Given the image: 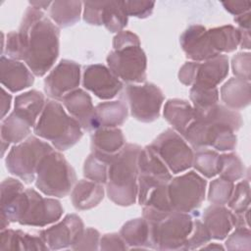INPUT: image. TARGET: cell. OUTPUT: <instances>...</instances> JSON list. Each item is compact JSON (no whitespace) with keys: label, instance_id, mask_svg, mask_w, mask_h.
<instances>
[{"label":"cell","instance_id":"42","mask_svg":"<svg viewBox=\"0 0 251 251\" xmlns=\"http://www.w3.org/2000/svg\"><path fill=\"white\" fill-rule=\"evenodd\" d=\"M226 248L228 250H250L251 232L248 226H238L226 240Z\"/></svg>","mask_w":251,"mask_h":251},{"label":"cell","instance_id":"35","mask_svg":"<svg viewBox=\"0 0 251 251\" xmlns=\"http://www.w3.org/2000/svg\"><path fill=\"white\" fill-rule=\"evenodd\" d=\"M113 156L114 155L108 156L96 152H91L83 165L84 176L89 180L101 184L106 183L108 179V168Z\"/></svg>","mask_w":251,"mask_h":251},{"label":"cell","instance_id":"26","mask_svg":"<svg viewBox=\"0 0 251 251\" xmlns=\"http://www.w3.org/2000/svg\"><path fill=\"white\" fill-rule=\"evenodd\" d=\"M138 176L170 182L172 174L150 145L141 148L138 156Z\"/></svg>","mask_w":251,"mask_h":251},{"label":"cell","instance_id":"54","mask_svg":"<svg viewBox=\"0 0 251 251\" xmlns=\"http://www.w3.org/2000/svg\"><path fill=\"white\" fill-rule=\"evenodd\" d=\"M208 244V243H207ZM201 249H224V247L217 243H209L208 245H204L201 247Z\"/></svg>","mask_w":251,"mask_h":251},{"label":"cell","instance_id":"40","mask_svg":"<svg viewBox=\"0 0 251 251\" xmlns=\"http://www.w3.org/2000/svg\"><path fill=\"white\" fill-rule=\"evenodd\" d=\"M233 188V182L226 180L223 177H219L212 180L208 191L209 202L217 205L226 204L232 194Z\"/></svg>","mask_w":251,"mask_h":251},{"label":"cell","instance_id":"52","mask_svg":"<svg viewBox=\"0 0 251 251\" xmlns=\"http://www.w3.org/2000/svg\"><path fill=\"white\" fill-rule=\"evenodd\" d=\"M240 33L239 45L242 49H250V29L238 28Z\"/></svg>","mask_w":251,"mask_h":251},{"label":"cell","instance_id":"48","mask_svg":"<svg viewBox=\"0 0 251 251\" xmlns=\"http://www.w3.org/2000/svg\"><path fill=\"white\" fill-rule=\"evenodd\" d=\"M199 62H186L178 72V79L184 85H193Z\"/></svg>","mask_w":251,"mask_h":251},{"label":"cell","instance_id":"14","mask_svg":"<svg viewBox=\"0 0 251 251\" xmlns=\"http://www.w3.org/2000/svg\"><path fill=\"white\" fill-rule=\"evenodd\" d=\"M84 230L83 222L75 214L67 215L61 222L39 231L49 250L72 247Z\"/></svg>","mask_w":251,"mask_h":251},{"label":"cell","instance_id":"23","mask_svg":"<svg viewBox=\"0 0 251 251\" xmlns=\"http://www.w3.org/2000/svg\"><path fill=\"white\" fill-rule=\"evenodd\" d=\"M164 117L181 136L195 118L193 106L182 99H169L164 107Z\"/></svg>","mask_w":251,"mask_h":251},{"label":"cell","instance_id":"3","mask_svg":"<svg viewBox=\"0 0 251 251\" xmlns=\"http://www.w3.org/2000/svg\"><path fill=\"white\" fill-rule=\"evenodd\" d=\"M64 209L59 200L41 196L32 188H26L11 202L1 206V230L10 223L22 226H45L60 220Z\"/></svg>","mask_w":251,"mask_h":251},{"label":"cell","instance_id":"50","mask_svg":"<svg viewBox=\"0 0 251 251\" xmlns=\"http://www.w3.org/2000/svg\"><path fill=\"white\" fill-rule=\"evenodd\" d=\"M1 119L3 120L6 116V114L9 112L10 108H11V101H12V96L11 94H9L8 92H6V90L4 88H2V94H1Z\"/></svg>","mask_w":251,"mask_h":251},{"label":"cell","instance_id":"30","mask_svg":"<svg viewBox=\"0 0 251 251\" xmlns=\"http://www.w3.org/2000/svg\"><path fill=\"white\" fill-rule=\"evenodd\" d=\"M96 115L100 127H117L127 119L128 109L123 101H108L99 103L96 107Z\"/></svg>","mask_w":251,"mask_h":251},{"label":"cell","instance_id":"13","mask_svg":"<svg viewBox=\"0 0 251 251\" xmlns=\"http://www.w3.org/2000/svg\"><path fill=\"white\" fill-rule=\"evenodd\" d=\"M80 82V65L71 60H61L44 79V91L53 100L62 98L77 88Z\"/></svg>","mask_w":251,"mask_h":251},{"label":"cell","instance_id":"25","mask_svg":"<svg viewBox=\"0 0 251 251\" xmlns=\"http://www.w3.org/2000/svg\"><path fill=\"white\" fill-rule=\"evenodd\" d=\"M90 138L92 152L108 156L115 155L126 145L124 133L118 127L97 128Z\"/></svg>","mask_w":251,"mask_h":251},{"label":"cell","instance_id":"2","mask_svg":"<svg viewBox=\"0 0 251 251\" xmlns=\"http://www.w3.org/2000/svg\"><path fill=\"white\" fill-rule=\"evenodd\" d=\"M195 118L182 137L194 149L211 146L219 151H231L236 147L237 131L243 122L241 115L225 105L216 104L195 110Z\"/></svg>","mask_w":251,"mask_h":251},{"label":"cell","instance_id":"33","mask_svg":"<svg viewBox=\"0 0 251 251\" xmlns=\"http://www.w3.org/2000/svg\"><path fill=\"white\" fill-rule=\"evenodd\" d=\"M212 45L218 54L234 51L240 42L238 28L233 25H222L208 29Z\"/></svg>","mask_w":251,"mask_h":251},{"label":"cell","instance_id":"19","mask_svg":"<svg viewBox=\"0 0 251 251\" xmlns=\"http://www.w3.org/2000/svg\"><path fill=\"white\" fill-rule=\"evenodd\" d=\"M203 224L211 238L223 240L235 227V214L224 205L212 204L204 211Z\"/></svg>","mask_w":251,"mask_h":251},{"label":"cell","instance_id":"43","mask_svg":"<svg viewBox=\"0 0 251 251\" xmlns=\"http://www.w3.org/2000/svg\"><path fill=\"white\" fill-rule=\"evenodd\" d=\"M123 5L127 16H132L138 19H145L152 14L155 2L143 0H130L123 1Z\"/></svg>","mask_w":251,"mask_h":251},{"label":"cell","instance_id":"45","mask_svg":"<svg viewBox=\"0 0 251 251\" xmlns=\"http://www.w3.org/2000/svg\"><path fill=\"white\" fill-rule=\"evenodd\" d=\"M100 244V233L93 227L85 228L79 238L71 247L74 250H97Z\"/></svg>","mask_w":251,"mask_h":251},{"label":"cell","instance_id":"31","mask_svg":"<svg viewBox=\"0 0 251 251\" xmlns=\"http://www.w3.org/2000/svg\"><path fill=\"white\" fill-rule=\"evenodd\" d=\"M169 183H156L138 187V203L143 207H151L162 211L173 210L169 199Z\"/></svg>","mask_w":251,"mask_h":251},{"label":"cell","instance_id":"22","mask_svg":"<svg viewBox=\"0 0 251 251\" xmlns=\"http://www.w3.org/2000/svg\"><path fill=\"white\" fill-rule=\"evenodd\" d=\"M0 250H49L43 239L20 229L5 228L0 234Z\"/></svg>","mask_w":251,"mask_h":251},{"label":"cell","instance_id":"5","mask_svg":"<svg viewBox=\"0 0 251 251\" xmlns=\"http://www.w3.org/2000/svg\"><path fill=\"white\" fill-rule=\"evenodd\" d=\"M140 151L139 145L127 143L110 161L106 192L109 199L119 206H130L136 201Z\"/></svg>","mask_w":251,"mask_h":251},{"label":"cell","instance_id":"4","mask_svg":"<svg viewBox=\"0 0 251 251\" xmlns=\"http://www.w3.org/2000/svg\"><path fill=\"white\" fill-rule=\"evenodd\" d=\"M142 215L148 224L149 248L184 250L193 227V217L189 213L143 207Z\"/></svg>","mask_w":251,"mask_h":251},{"label":"cell","instance_id":"16","mask_svg":"<svg viewBox=\"0 0 251 251\" xmlns=\"http://www.w3.org/2000/svg\"><path fill=\"white\" fill-rule=\"evenodd\" d=\"M179 43L186 58L193 62L207 61L220 55L212 45L208 29L201 25L187 27L180 35Z\"/></svg>","mask_w":251,"mask_h":251},{"label":"cell","instance_id":"21","mask_svg":"<svg viewBox=\"0 0 251 251\" xmlns=\"http://www.w3.org/2000/svg\"><path fill=\"white\" fill-rule=\"evenodd\" d=\"M104 198L103 184L86 179H80L72 190L71 199L76 210H89L96 207Z\"/></svg>","mask_w":251,"mask_h":251},{"label":"cell","instance_id":"11","mask_svg":"<svg viewBox=\"0 0 251 251\" xmlns=\"http://www.w3.org/2000/svg\"><path fill=\"white\" fill-rule=\"evenodd\" d=\"M207 181L194 171L174 177L168 184L169 199L173 210L195 212L205 199Z\"/></svg>","mask_w":251,"mask_h":251},{"label":"cell","instance_id":"28","mask_svg":"<svg viewBox=\"0 0 251 251\" xmlns=\"http://www.w3.org/2000/svg\"><path fill=\"white\" fill-rule=\"evenodd\" d=\"M31 127L32 126L25 119L14 112L4 118L1 124L2 156H4L10 143L22 142L30 133Z\"/></svg>","mask_w":251,"mask_h":251},{"label":"cell","instance_id":"51","mask_svg":"<svg viewBox=\"0 0 251 251\" xmlns=\"http://www.w3.org/2000/svg\"><path fill=\"white\" fill-rule=\"evenodd\" d=\"M250 21H251V13L247 12L239 16L234 17V22L238 25V28L250 29Z\"/></svg>","mask_w":251,"mask_h":251},{"label":"cell","instance_id":"17","mask_svg":"<svg viewBox=\"0 0 251 251\" xmlns=\"http://www.w3.org/2000/svg\"><path fill=\"white\" fill-rule=\"evenodd\" d=\"M61 101L71 116L79 123L82 129L92 131L99 128L95 107L86 91L76 88L65 95Z\"/></svg>","mask_w":251,"mask_h":251},{"label":"cell","instance_id":"6","mask_svg":"<svg viewBox=\"0 0 251 251\" xmlns=\"http://www.w3.org/2000/svg\"><path fill=\"white\" fill-rule=\"evenodd\" d=\"M34 133L52 143L59 151L75 146L82 137L79 123L69 116L57 100H48L33 127Z\"/></svg>","mask_w":251,"mask_h":251},{"label":"cell","instance_id":"49","mask_svg":"<svg viewBox=\"0 0 251 251\" xmlns=\"http://www.w3.org/2000/svg\"><path fill=\"white\" fill-rule=\"evenodd\" d=\"M224 8L234 16H239L244 13L250 12L251 2L250 1H226L222 2Z\"/></svg>","mask_w":251,"mask_h":251},{"label":"cell","instance_id":"9","mask_svg":"<svg viewBox=\"0 0 251 251\" xmlns=\"http://www.w3.org/2000/svg\"><path fill=\"white\" fill-rule=\"evenodd\" d=\"M53 150L49 143L36 136H29L11 148L5 159L6 168L25 183H31L35 179L40 161Z\"/></svg>","mask_w":251,"mask_h":251},{"label":"cell","instance_id":"20","mask_svg":"<svg viewBox=\"0 0 251 251\" xmlns=\"http://www.w3.org/2000/svg\"><path fill=\"white\" fill-rule=\"evenodd\" d=\"M228 74V58L219 55L210 60L199 63L193 85L216 88Z\"/></svg>","mask_w":251,"mask_h":251},{"label":"cell","instance_id":"39","mask_svg":"<svg viewBox=\"0 0 251 251\" xmlns=\"http://www.w3.org/2000/svg\"><path fill=\"white\" fill-rule=\"evenodd\" d=\"M190 100L195 110H202L218 104V88H207L198 85H192L190 89Z\"/></svg>","mask_w":251,"mask_h":251},{"label":"cell","instance_id":"8","mask_svg":"<svg viewBox=\"0 0 251 251\" xmlns=\"http://www.w3.org/2000/svg\"><path fill=\"white\" fill-rule=\"evenodd\" d=\"M34 180L43 194L62 198L73 190L76 175L64 155L53 150L40 161Z\"/></svg>","mask_w":251,"mask_h":251},{"label":"cell","instance_id":"44","mask_svg":"<svg viewBox=\"0 0 251 251\" xmlns=\"http://www.w3.org/2000/svg\"><path fill=\"white\" fill-rule=\"evenodd\" d=\"M250 64L251 54L249 52H239L234 55L231 59V68L235 77L249 81L251 69Z\"/></svg>","mask_w":251,"mask_h":251},{"label":"cell","instance_id":"24","mask_svg":"<svg viewBox=\"0 0 251 251\" xmlns=\"http://www.w3.org/2000/svg\"><path fill=\"white\" fill-rule=\"evenodd\" d=\"M221 98L226 107L241 110L250 104L251 84L242 78L231 77L221 87Z\"/></svg>","mask_w":251,"mask_h":251},{"label":"cell","instance_id":"41","mask_svg":"<svg viewBox=\"0 0 251 251\" xmlns=\"http://www.w3.org/2000/svg\"><path fill=\"white\" fill-rule=\"evenodd\" d=\"M211 239L212 238L210 236V233L204 226L203 222L197 218H193V227L191 233L186 240L184 250L201 248L202 246L206 245Z\"/></svg>","mask_w":251,"mask_h":251},{"label":"cell","instance_id":"53","mask_svg":"<svg viewBox=\"0 0 251 251\" xmlns=\"http://www.w3.org/2000/svg\"><path fill=\"white\" fill-rule=\"evenodd\" d=\"M52 2L51 1H30L29 2V5L36 8V9H43V10H46L49 6H51Z\"/></svg>","mask_w":251,"mask_h":251},{"label":"cell","instance_id":"7","mask_svg":"<svg viewBox=\"0 0 251 251\" xmlns=\"http://www.w3.org/2000/svg\"><path fill=\"white\" fill-rule=\"evenodd\" d=\"M114 50L107 56L110 71L126 82L141 83L146 79L147 58L139 39L123 38L113 41Z\"/></svg>","mask_w":251,"mask_h":251},{"label":"cell","instance_id":"10","mask_svg":"<svg viewBox=\"0 0 251 251\" xmlns=\"http://www.w3.org/2000/svg\"><path fill=\"white\" fill-rule=\"evenodd\" d=\"M121 99L134 119L142 123H152L160 117L164 95L157 85L147 82L140 85L127 84Z\"/></svg>","mask_w":251,"mask_h":251},{"label":"cell","instance_id":"46","mask_svg":"<svg viewBox=\"0 0 251 251\" xmlns=\"http://www.w3.org/2000/svg\"><path fill=\"white\" fill-rule=\"evenodd\" d=\"M83 4V21L92 25H101V9L102 1L82 2Z\"/></svg>","mask_w":251,"mask_h":251},{"label":"cell","instance_id":"27","mask_svg":"<svg viewBox=\"0 0 251 251\" xmlns=\"http://www.w3.org/2000/svg\"><path fill=\"white\" fill-rule=\"evenodd\" d=\"M44 95L35 89L24 92L15 98L14 113L25 119L34 127L38 116L42 113L45 106Z\"/></svg>","mask_w":251,"mask_h":251},{"label":"cell","instance_id":"34","mask_svg":"<svg viewBox=\"0 0 251 251\" xmlns=\"http://www.w3.org/2000/svg\"><path fill=\"white\" fill-rule=\"evenodd\" d=\"M126 15L123 1H102L101 25L110 32H120L127 25Z\"/></svg>","mask_w":251,"mask_h":251},{"label":"cell","instance_id":"37","mask_svg":"<svg viewBox=\"0 0 251 251\" xmlns=\"http://www.w3.org/2000/svg\"><path fill=\"white\" fill-rule=\"evenodd\" d=\"M245 168L235 153H225L220 155V177L229 181H235L243 177Z\"/></svg>","mask_w":251,"mask_h":251},{"label":"cell","instance_id":"36","mask_svg":"<svg viewBox=\"0 0 251 251\" xmlns=\"http://www.w3.org/2000/svg\"><path fill=\"white\" fill-rule=\"evenodd\" d=\"M192 166L205 177L212 178L220 172V155L207 147L195 149Z\"/></svg>","mask_w":251,"mask_h":251},{"label":"cell","instance_id":"38","mask_svg":"<svg viewBox=\"0 0 251 251\" xmlns=\"http://www.w3.org/2000/svg\"><path fill=\"white\" fill-rule=\"evenodd\" d=\"M234 214H242L250 204V184L247 179L239 181L233 188L232 194L226 203Z\"/></svg>","mask_w":251,"mask_h":251},{"label":"cell","instance_id":"12","mask_svg":"<svg viewBox=\"0 0 251 251\" xmlns=\"http://www.w3.org/2000/svg\"><path fill=\"white\" fill-rule=\"evenodd\" d=\"M150 146L173 174L185 172L192 167L194 153L191 147L172 128L160 133Z\"/></svg>","mask_w":251,"mask_h":251},{"label":"cell","instance_id":"32","mask_svg":"<svg viewBox=\"0 0 251 251\" xmlns=\"http://www.w3.org/2000/svg\"><path fill=\"white\" fill-rule=\"evenodd\" d=\"M82 5L80 1H54L50 6V18L60 27L74 25L79 21Z\"/></svg>","mask_w":251,"mask_h":251},{"label":"cell","instance_id":"15","mask_svg":"<svg viewBox=\"0 0 251 251\" xmlns=\"http://www.w3.org/2000/svg\"><path fill=\"white\" fill-rule=\"evenodd\" d=\"M82 84L87 90L103 100L113 99L124 88V83L120 78L109 68L101 64L85 67L82 75Z\"/></svg>","mask_w":251,"mask_h":251},{"label":"cell","instance_id":"1","mask_svg":"<svg viewBox=\"0 0 251 251\" xmlns=\"http://www.w3.org/2000/svg\"><path fill=\"white\" fill-rule=\"evenodd\" d=\"M17 37L25 65L34 75L43 76L59 56V27L41 10L30 6L24 14Z\"/></svg>","mask_w":251,"mask_h":251},{"label":"cell","instance_id":"29","mask_svg":"<svg viewBox=\"0 0 251 251\" xmlns=\"http://www.w3.org/2000/svg\"><path fill=\"white\" fill-rule=\"evenodd\" d=\"M120 235L130 249L149 248V228L144 218H136L126 222L122 226Z\"/></svg>","mask_w":251,"mask_h":251},{"label":"cell","instance_id":"47","mask_svg":"<svg viewBox=\"0 0 251 251\" xmlns=\"http://www.w3.org/2000/svg\"><path fill=\"white\" fill-rule=\"evenodd\" d=\"M101 250H126L129 249L120 233H107L100 238Z\"/></svg>","mask_w":251,"mask_h":251},{"label":"cell","instance_id":"18","mask_svg":"<svg viewBox=\"0 0 251 251\" xmlns=\"http://www.w3.org/2000/svg\"><path fill=\"white\" fill-rule=\"evenodd\" d=\"M0 79L3 86L11 92H19L34 82L31 71L24 63L4 55L0 59Z\"/></svg>","mask_w":251,"mask_h":251}]
</instances>
